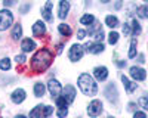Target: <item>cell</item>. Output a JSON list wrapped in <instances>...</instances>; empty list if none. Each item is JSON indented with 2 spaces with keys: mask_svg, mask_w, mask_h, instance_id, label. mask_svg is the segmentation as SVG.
<instances>
[{
  "mask_svg": "<svg viewBox=\"0 0 148 118\" xmlns=\"http://www.w3.org/2000/svg\"><path fill=\"white\" fill-rule=\"evenodd\" d=\"M46 33V27L45 24L42 21H37L34 25H33V34L36 35V37H42V35Z\"/></svg>",
  "mask_w": 148,
  "mask_h": 118,
  "instance_id": "15",
  "label": "cell"
},
{
  "mask_svg": "<svg viewBox=\"0 0 148 118\" xmlns=\"http://www.w3.org/2000/svg\"><path fill=\"white\" fill-rule=\"evenodd\" d=\"M62 96L65 98V100L68 102V103H73L74 102V99H76V89H74L73 86H65V89H64V94Z\"/></svg>",
  "mask_w": 148,
  "mask_h": 118,
  "instance_id": "12",
  "label": "cell"
},
{
  "mask_svg": "<svg viewBox=\"0 0 148 118\" xmlns=\"http://www.w3.org/2000/svg\"><path fill=\"white\" fill-rule=\"evenodd\" d=\"M52 7H53V3L51 2V0H47L46 5H45V7L42 9V16H43V19L47 21V22H51V21L53 19V16H52Z\"/></svg>",
  "mask_w": 148,
  "mask_h": 118,
  "instance_id": "9",
  "label": "cell"
},
{
  "mask_svg": "<svg viewBox=\"0 0 148 118\" xmlns=\"http://www.w3.org/2000/svg\"><path fill=\"white\" fill-rule=\"evenodd\" d=\"M28 9H30V5H24V6L21 7V12H22V14H25Z\"/></svg>",
  "mask_w": 148,
  "mask_h": 118,
  "instance_id": "38",
  "label": "cell"
},
{
  "mask_svg": "<svg viewBox=\"0 0 148 118\" xmlns=\"http://www.w3.org/2000/svg\"><path fill=\"white\" fill-rule=\"evenodd\" d=\"M121 2H123V0H119V2L116 3V9H120L121 7Z\"/></svg>",
  "mask_w": 148,
  "mask_h": 118,
  "instance_id": "39",
  "label": "cell"
},
{
  "mask_svg": "<svg viewBox=\"0 0 148 118\" xmlns=\"http://www.w3.org/2000/svg\"><path fill=\"white\" fill-rule=\"evenodd\" d=\"M117 65H119V66H125V65H126V62H123V61H119V62H117Z\"/></svg>",
  "mask_w": 148,
  "mask_h": 118,
  "instance_id": "41",
  "label": "cell"
},
{
  "mask_svg": "<svg viewBox=\"0 0 148 118\" xmlns=\"http://www.w3.org/2000/svg\"><path fill=\"white\" fill-rule=\"evenodd\" d=\"M12 24H14V16H12L10 10H8V9L0 10V31L8 30Z\"/></svg>",
  "mask_w": 148,
  "mask_h": 118,
  "instance_id": "4",
  "label": "cell"
},
{
  "mask_svg": "<svg viewBox=\"0 0 148 118\" xmlns=\"http://www.w3.org/2000/svg\"><path fill=\"white\" fill-rule=\"evenodd\" d=\"M53 112L52 106H47V105H37L36 108L30 112V118H47Z\"/></svg>",
  "mask_w": 148,
  "mask_h": 118,
  "instance_id": "3",
  "label": "cell"
},
{
  "mask_svg": "<svg viewBox=\"0 0 148 118\" xmlns=\"http://www.w3.org/2000/svg\"><path fill=\"white\" fill-rule=\"evenodd\" d=\"M139 62H144V55H139V59H138Z\"/></svg>",
  "mask_w": 148,
  "mask_h": 118,
  "instance_id": "43",
  "label": "cell"
},
{
  "mask_svg": "<svg viewBox=\"0 0 148 118\" xmlns=\"http://www.w3.org/2000/svg\"><path fill=\"white\" fill-rule=\"evenodd\" d=\"M34 47H36V43L31 39H24L21 43V49L24 52H31V50H34Z\"/></svg>",
  "mask_w": 148,
  "mask_h": 118,
  "instance_id": "17",
  "label": "cell"
},
{
  "mask_svg": "<svg viewBox=\"0 0 148 118\" xmlns=\"http://www.w3.org/2000/svg\"><path fill=\"white\" fill-rule=\"evenodd\" d=\"M101 112H102V102L98 100V99L92 100L89 103V106H88V114L92 118H96L98 115H101Z\"/></svg>",
  "mask_w": 148,
  "mask_h": 118,
  "instance_id": "6",
  "label": "cell"
},
{
  "mask_svg": "<svg viewBox=\"0 0 148 118\" xmlns=\"http://www.w3.org/2000/svg\"><path fill=\"white\" fill-rule=\"evenodd\" d=\"M53 61V55L49 49H40L34 53L31 58V68L34 73H43L49 66H51Z\"/></svg>",
  "mask_w": 148,
  "mask_h": 118,
  "instance_id": "1",
  "label": "cell"
},
{
  "mask_svg": "<svg viewBox=\"0 0 148 118\" xmlns=\"http://www.w3.org/2000/svg\"><path fill=\"white\" fill-rule=\"evenodd\" d=\"M136 56V40H132L130 41V49H129V58H135Z\"/></svg>",
  "mask_w": 148,
  "mask_h": 118,
  "instance_id": "28",
  "label": "cell"
},
{
  "mask_svg": "<svg viewBox=\"0 0 148 118\" xmlns=\"http://www.w3.org/2000/svg\"><path fill=\"white\" fill-rule=\"evenodd\" d=\"M105 96L110 102H113V103H117L119 100V92H117V87L114 84H108L107 89H105Z\"/></svg>",
  "mask_w": 148,
  "mask_h": 118,
  "instance_id": "7",
  "label": "cell"
},
{
  "mask_svg": "<svg viewBox=\"0 0 148 118\" xmlns=\"http://www.w3.org/2000/svg\"><path fill=\"white\" fill-rule=\"evenodd\" d=\"M133 108H135V103H129V109L133 111Z\"/></svg>",
  "mask_w": 148,
  "mask_h": 118,
  "instance_id": "42",
  "label": "cell"
},
{
  "mask_svg": "<svg viewBox=\"0 0 148 118\" xmlns=\"http://www.w3.org/2000/svg\"><path fill=\"white\" fill-rule=\"evenodd\" d=\"M133 118H147V115H145L144 112H135Z\"/></svg>",
  "mask_w": 148,
  "mask_h": 118,
  "instance_id": "37",
  "label": "cell"
},
{
  "mask_svg": "<svg viewBox=\"0 0 148 118\" xmlns=\"http://www.w3.org/2000/svg\"><path fill=\"white\" fill-rule=\"evenodd\" d=\"M86 34H88V33H86L84 30H79V31H77V39H80V40H83V39L86 37Z\"/></svg>",
  "mask_w": 148,
  "mask_h": 118,
  "instance_id": "34",
  "label": "cell"
},
{
  "mask_svg": "<svg viewBox=\"0 0 148 118\" xmlns=\"http://www.w3.org/2000/svg\"><path fill=\"white\" fill-rule=\"evenodd\" d=\"M15 118H27V117H25V115H16Z\"/></svg>",
  "mask_w": 148,
  "mask_h": 118,
  "instance_id": "44",
  "label": "cell"
},
{
  "mask_svg": "<svg viewBox=\"0 0 148 118\" xmlns=\"http://www.w3.org/2000/svg\"><path fill=\"white\" fill-rule=\"evenodd\" d=\"M24 99H25V92L22 89H16L12 93V102L14 103H21V102H24Z\"/></svg>",
  "mask_w": 148,
  "mask_h": 118,
  "instance_id": "16",
  "label": "cell"
},
{
  "mask_svg": "<svg viewBox=\"0 0 148 118\" xmlns=\"http://www.w3.org/2000/svg\"><path fill=\"white\" fill-rule=\"evenodd\" d=\"M79 87L84 94H88V96H95L96 92H98V86H96L95 80L86 73L79 77Z\"/></svg>",
  "mask_w": 148,
  "mask_h": 118,
  "instance_id": "2",
  "label": "cell"
},
{
  "mask_svg": "<svg viewBox=\"0 0 148 118\" xmlns=\"http://www.w3.org/2000/svg\"><path fill=\"white\" fill-rule=\"evenodd\" d=\"M25 55H16V58H15V61H16V64H24L25 62Z\"/></svg>",
  "mask_w": 148,
  "mask_h": 118,
  "instance_id": "33",
  "label": "cell"
},
{
  "mask_svg": "<svg viewBox=\"0 0 148 118\" xmlns=\"http://www.w3.org/2000/svg\"><path fill=\"white\" fill-rule=\"evenodd\" d=\"M58 31L61 33V34H62L64 35V37H70V35H71V28L67 25V24H59V27H58Z\"/></svg>",
  "mask_w": 148,
  "mask_h": 118,
  "instance_id": "21",
  "label": "cell"
},
{
  "mask_svg": "<svg viewBox=\"0 0 148 118\" xmlns=\"http://www.w3.org/2000/svg\"><path fill=\"white\" fill-rule=\"evenodd\" d=\"M93 74H95V78L98 81H104L108 77V69L105 66H96L93 69Z\"/></svg>",
  "mask_w": 148,
  "mask_h": 118,
  "instance_id": "13",
  "label": "cell"
},
{
  "mask_svg": "<svg viewBox=\"0 0 148 118\" xmlns=\"http://www.w3.org/2000/svg\"><path fill=\"white\" fill-rule=\"evenodd\" d=\"M84 50H88L89 53H101L104 52V44L102 43H86L84 44Z\"/></svg>",
  "mask_w": 148,
  "mask_h": 118,
  "instance_id": "11",
  "label": "cell"
},
{
  "mask_svg": "<svg viewBox=\"0 0 148 118\" xmlns=\"http://www.w3.org/2000/svg\"><path fill=\"white\" fill-rule=\"evenodd\" d=\"M12 39L14 40H19L21 39V35H22V27H21V24H15L14 28H12Z\"/></svg>",
  "mask_w": 148,
  "mask_h": 118,
  "instance_id": "19",
  "label": "cell"
},
{
  "mask_svg": "<svg viewBox=\"0 0 148 118\" xmlns=\"http://www.w3.org/2000/svg\"><path fill=\"white\" fill-rule=\"evenodd\" d=\"M67 114H68V108L58 109V112H56V115H58L59 118H65V117H67Z\"/></svg>",
  "mask_w": 148,
  "mask_h": 118,
  "instance_id": "32",
  "label": "cell"
},
{
  "mask_svg": "<svg viewBox=\"0 0 148 118\" xmlns=\"http://www.w3.org/2000/svg\"><path fill=\"white\" fill-rule=\"evenodd\" d=\"M105 24H107L108 27H111V28H116L119 25V19L116 16H113V15H108L105 18Z\"/></svg>",
  "mask_w": 148,
  "mask_h": 118,
  "instance_id": "23",
  "label": "cell"
},
{
  "mask_svg": "<svg viewBox=\"0 0 148 118\" xmlns=\"http://www.w3.org/2000/svg\"><path fill=\"white\" fill-rule=\"evenodd\" d=\"M93 37H95V40H96L98 43H101V41L104 40V31H102V30H99V31H98V33L93 35Z\"/></svg>",
  "mask_w": 148,
  "mask_h": 118,
  "instance_id": "31",
  "label": "cell"
},
{
  "mask_svg": "<svg viewBox=\"0 0 148 118\" xmlns=\"http://www.w3.org/2000/svg\"><path fill=\"white\" fill-rule=\"evenodd\" d=\"M138 16L144 18V19H148V5H144V6L138 7Z\"/></svg>",
  "mask_w": 148,
  "mask_h": 118,
  "instance_id": "24",
  "label": "cell"
},
{
  "mask_svg": "<svg viewBox=\"0 0 148 118\" xmlns=\"http://www.w3.org/2000/svg\"><path fill=\"white\" fill-rule=\"evenodd\" d=\"M68 10H70V3H68V0H61V3H59V14L58 16L61 19H65L67 15H68Z\"/></svg>",
  "mask_w": 148,
  "mask_h": 118,
  "instance_id": "14",
  "label": "cell"
},
{
  "mask_svg": "<svg viewBox=\"0 0 148 118\" xmlns=\"http://www.w3.org/2000/svg\"><path fill=\"white\" fill-rule=\"evenodd\" d=\"M3 5L5 6H14V5H16V0H3Z\"/></svg>",
  "mask_w": 148,
  "mask_h": 118,
  "instance_id": "35",
  "label": "cell"
},
{
  "mask_svg": "<svg viewBox=\"0 0 148 118\" xmlns=\"http://www.w3.org/2000/svg\"><path fill=\"white\" fill-rule=\"evenodd\" d=\"M119 41V34L116 33V31H111L110 34H108V43L110 44H116Z\"/></svg>",
  "mask_w": 148,
  "mask_h": 118,
  "instance_id": "27",
  "label": "cell"
},
{
  "mask_svg": "<svg viewBox=\"0 0 148 118\" xmlns=\"http://www.w3.org/2000/svg\"><path fill=\"white\" fill-rule=\"evenodd\" d=\"M144 109H147L148 111V96H142L141 99H139V102H138Z\"/></svg>",
  "mask_w": 148,
  "mask_h": 118,
  "instance_id": "30",
  "label": "cell"
},
{
  "mask_svg": "<svg viewBox=\"0 0 148 118\" xmlns=\"http://www.w3.org/2000/svg\"><path fill=\"white\" fill-rule=\"evenodd\" d=\"M101 2H102V3H108V2H110V0H101Z\"/></svg>",
  "mask_w": 148,
  "mask_h": 118,
  "instance_id": "45",
  "label": "cell"
},
{
  "mask_svg": "<svg viewBox=\"0 0 148 118\" xmlns=\"http://www.w3.org/2000/svg\"><path fill=\"white\" fill-rule=\"evenodd\" d=\"M123 33H125V35H129V34H130V27H129V24H125V25H123Z\"/></svg>",
  "mask_w": 148,
  "mask_h": 118,
  "instance_id": "36",
  "label": "cell"
},
{
  "mask_svg": "<svg viewBox=\"0 0 148 118\" xmlns=\"http://www.w3.org/2000/svg\"><path fill=\"white\" fill-rule=\"evenodd\" d=\"M56 50H58V53L62 52V44H58V49H56Z\"/></svg>",
  "mask_w": 148,
  "mask_h": 118,
  "instance_id": "40",
  "label": "cell"
},
{
  "mask_svg": "<svg viewBox=\"0 0 148 118\" xmlns=\"http://www.w3.org/2000/svg\"><path fill=\"white\" fill-rule=\"evenodd\" d=\"M121 81H123V84H125V87H126L127 93H132L133 90H136V83H132V81H129V78H127V77L121 75Z\"/></svg>",
  "mask_w": 148,
  "mask_h": 118,
  "instance_id": "18",
  "label": "cell"
},
{
  "mask_svg": "<svg viewBox=\"0 0 148 118\" xmlns=\"http://www.w3.org/2000/svg\"><path fill=\"white\" fill-rule=\"evenodd\" d=\"M83 53H84V47H83V46H80V44H73L71 49H70L68 56H70V59H71L73 62H77V61H80V59L83 58Z\"/></svg>",
  "mask_w": 148,
  "mask_h": 118,
  "instance_id": "5",
  "label": "cell"
},
{
  "mask_svg": "<svg viewBox=\"0 0 148 118\" xmlns=\"http://www.w3.org/2000/svg\"><path fill=\"white\" fill-rule=\"evenodd\" d=\"M34 94L37 98H42L45 94V84L43 83H36L34 84Z\"/></svg>",
  "mask_w": 148,
  "mask_h": 118,
  "instance_id": "22",
  "label": "cell"
},
{
  "mask_svg": "<svg viewBox=\"0 0 148 118\" xmlns=\"http://www.w3.org/2000/svg\"><path fill=\"white\" fill-rule=\"evenodd\" d=\"M80 24H83V25H92V24H95V16L86 14L80 18Z\"/></svg>",
  "mask_w": 148,
  "mask_h": 118,
  "instance_id": "20",
  "label": "cell"
},
{
  "mask_svg": "<svg viewBox=\"0 0 148 118\" xmlns=\"http://www.w3.org/2000/svg\"><path fill=\"white\" fill-rule=\"evenodd\" d=\"M0 69H3V71L10 69V59H8V58L2 59V61H0Z\"/></svg>",
  "mask_w": 148,
  "mask_h": 118,
  "instance_id": "29",
  "label": "cell"
},
{
  "mask_svg": "<svg viewBox=\"0 0 148 118\" xmlns=\"http://www.w3.org/2000/svg\"><path fill=\"white\" fill-rule=\"evenodd\" d=\"M47 89H49V93L52 94V98H58L61 92H62V87H61V84L56 81V80H51L47 83Z\"/></svg>",
  "mask_w": 148,
  "mask_h": 118,
  "instance_id": "8",
  "label": "cell"
},
{
  "mask_svg": "<svg viewBox=\"0 0 148 118\" xmlns=\"http://www.w3.org/2000/svg\"><path fill=\"white\" fill-rule=\"evenodd\" d=\"M67 105H68V102L65 100L64 96H58V98H56V106H58V109L67 108Z\"/></svg>",
  "mask_w": 148,
  "mask_h": 118,
  "instance_id": "25",
  "label": "cell"
},
{
  "mask_svg": "<svg viewBox=\"0 0 148 118\" xmlns=\"http://www.w3.org/2000/svg\"><path fill=\"white\" fill-rule=\"evenodd\" d=\"M144 2H148V0H144Z\"/></svg>",
  "mask_w": 148,
  "mask_h": 118,
  "instance_id": "46",
  "label": "cell"
},
{
  "mask_svg": "<svg viewBox=\"0 0 148 118\" xmlns=\"http://www.w3.org/2000/svg\"><path fill=\"white\" fill-rule=\"evenodd\" d=\"M132 33H133V35H139L141 34V25H139V22L136 19L132 22Z\"/></svg>",
  "mask_w": 148,
  "mask_h": 118,
  "instance_id": "26",
  "label": "cell"
},
{
  "mask_svg": "<svg viewBox=\"0 0 148 118\" xmlns=\"http://www.w3.org/2000/svg\"><path fill=\"white\" fill-rule=\"evenodd\" d=\"M130 75H132L133 80L142 81V80H145L147 73H145V69H142V68H139V66H132V68H130Z\"/></svg>",
  "mask_w": 148,
  "mask_h": 118,
  "instance_id": "10",
  "label": "cell"
}]
</instances>
